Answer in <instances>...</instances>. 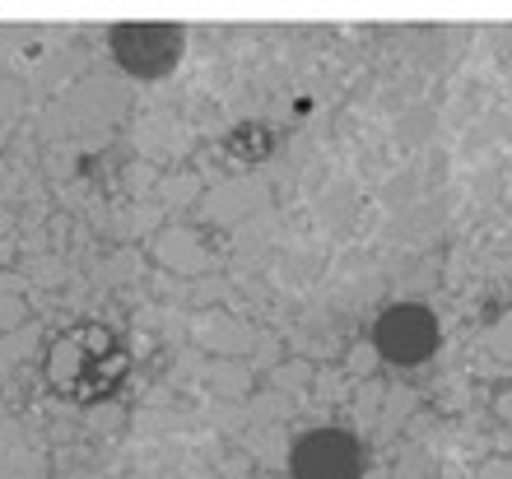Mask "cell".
I'll return each instance as SVG.
<instances>
[{
  "label": "cell",
  "instance_id": "6da1fadb",
  "mask_svg": "<svg viewBox=\"0 0 512 479\" xmlns=\"http://www.w3.org/2000/svg\"><path fill=\"white\" fill-rule=\"evenodd\" d=\"M126 377V345L108 326H70L47 345V386L56 396L94 405Z\"/></svg>",
  "mask_w": 512,
  "mask_h": 479
},
{
  "label": "cell",
  "instance_id": "7a4b0ae2",
  "mask_svg": "<svg viewBox=\"0 0 512 479\" xmlns=\"http://www.w3.org/2000/svg\"><path fill=\"white\" fill-rule=\"evenodd\" d=\"M294 466L303 479H354L359 470V456H354L350 438H340V433H322V438H308L298 447Z\"/></svg>",
  "mask_w": 512,
  "mask_h": 479
},
{
  "label": "cell",
  "instance_id": "3957f363",
  "mask_svg": "<svg viewBox=\"0 0 512 479\" xmlns=\"http://www.w3.org/2000/svg\"><path fill=\"white\" fill-rule=\"evenodd\" d=\"M117 56L140 75H159L177 56V33L173 28H122L117 33Z\"/></svg>",
  "mask_w": 512,
  "mask_h": 479
}]
</instances>
